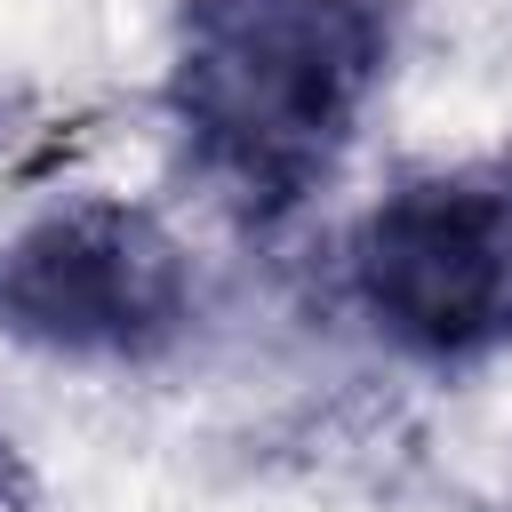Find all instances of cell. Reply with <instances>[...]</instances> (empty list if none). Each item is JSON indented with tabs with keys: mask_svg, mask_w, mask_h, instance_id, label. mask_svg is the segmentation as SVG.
Returning <instances> with one entry per match:
<instances>
[{
	"mask_svg": "<svg viewBox=\"0 0 512 512\" xmlns=\"http://www.w3.org/2000/svg\"><path fill=\"white\" fill-rule=\"evenodd\" d=\"M8 136H16V88L0 80V144H8Z\"/></svg>",
	"mask_w": 512,
	"mask_h": 512,
	"instance_id": "cell-5",
	"label": "cell"
},
{
	"mask_svg": "<svg viewBox=\"0 0 512 512\" xmlns=\"http://www.w3.org/2000/svg\"><path fill=\"white\" fill-rule=\"evenodd\" d=\"M344 304L408 368L512 352V144L408 168L344 232Z\"/></svg>",
	"mask_w": 512,
	"mask_h": 512,
	"instance_id": "cell-2",
	"label": "cell"
},
{
	"mask_svg": "<svg viewBox=\"0 0 512 512\" xmlns=\"http://www.w3.org/2000/svg\"><path fill=\"white\" fill-rule=\"evenodd\" d=\"M400 32V0H176L152 104L232 224L272 232L352 160Z\"/></svg>",
	"mask_w": 512,
	"mask_h": 512,
	"instance_id": "cell-1",
	"label": "cell"
},
{
	"mask_svg": "<svg viewBox=\"0 0 512 512\" xmlns=\"http://www.w3.org/2000/svg\"><path fill=\"white\" fill-rule=\"evenodd\" d=\"M0 512H40V472L24 464V448L0 432Z\"/></svg>",
	"mask_w": 512,
	"mask_h": 512,
	"instance_id": "cell-4",
	"label": "cell"
},
{
	"mask_svg": "<svg viewBox=\"0 0 512 512\" xmlns=\"http://www.w3.org/2000/svg\"><path fill=\"white\" fill-rule=\"evenodd\" d=\"M200 328L184 232L120 192H72L0 232V344L64 368H160Z\"/></svg>",
	"mask_w": 512,
	"mask_h": 512,
	"instance_id": "cell-3",
	"label": "cell"
}]
</instances>
